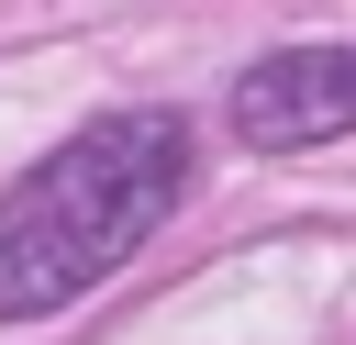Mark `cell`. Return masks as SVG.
<instances>
[{"instance_id": "cell-1", "label": "cell", "mask_w": 356, "mask_h": 345, "mask_svg": "<svg viewBox=\"0 0 356 345\" xmlns=\"http://www.w3.org/2000/svg\"><path fill=\"white\" fill-rule=\"evenodd\" d=\"M189 189V122L178 111H111L67 134L44 167L0 189V323H44L78 289H100Z\"/></svg>"}, {"instance_id": "cell-2", "label": "cell", "mask_w": 356, "mask_h": 345, "mask_svg": "<svg viewBox=\"0 0 356 345\" xmlns=\"http://www.w3.org/2000/svg\"><path fill=\"white\" fill-rule=\"evenodd\" d=\"M234 134L267 145V156H300V145L356 134V45H289V56H256V67L234 78Z\"/></svg>"}]
</instances>
